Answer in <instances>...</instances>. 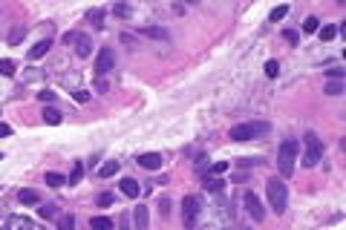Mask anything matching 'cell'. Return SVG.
Here are the masks:
<instances>
[{
    "mask_svg": "<svg viewBox=\"0 0 346 230\" xmlns=\"http://www.w3.org/2000/svg\"><path fill=\"white\" fill-rule=\"evenodd\" d=\"M81 176H84V164H81V161H75V167H72V176L67 178V184L75 187V184L81 181Z\"/></svg>",
    "mask_w": 346,
    "mask_h": 230,
    "instance_id": "cell-20",
    "label": "cell"
},
{
    "mask_svg": "<svg viewBox=\"0 0 346 230\" xmlns=\"http://www.w3.org/2000/svg\"><path fill=\"white\" fill-rule=\"evenodd\" d=\"M44 181H46L49 187H64V184H67V178H64L61 173H46Z\"/></svg>",
    "mask_w": 346,
    "mask_h": 230,
    "instance_id": "cell-21",
    "label": "cell"
},
{
    "mask_svg": "<svg viewBox=\"0 0 346 230\" xmlns=\"http://www.w3.org/2000/svg\"><path fill=\"white\" fill-rule=\"evenodd\" d=\"M136 164L144 170H159L162 164H165V156L162 152H142L139 159H136Z\"/></svg>",
    "mask_w": 346,
    "mask_h": 230,
    "instance_id": "cell-8",
    "label": "cell"
},
{
    "mask_svg": "<svg viewBox=\"0 0 346 230\" xmlns=\"http://www.w3.org/2000/svg\"><path fill=\"white\" fill-rule=\"evenodd\" d=\"M113 204V193H101L98 196V207H110Z\"/></svg>",
    "mask_w": 346,
    "mask_h": 230,
    "instance_id": "cell-35",
    "label": "cell"
},
{
    "mask_svg": "<svg viewBox=\"0 0 346 230\" xmlns=\"http://www.w3.org/2000/svg\"><path fill=\"white\" fill-rule=\"evenodd\" d=\"M283 37H286V41H289V44H294V46L300 44V35H297L294 29H286V32H283Z\"/></svg>",
    "mask_w": 346,
    "mask_h": 230,
    "instance_id": "cell-33",
    "label": "cell"
},
{
    "mask_svg": "<svg viewBox=\"0 0 346 230\" xmlns=\"http://www.w3.org/2000/svg\"><path fill=\"white\" fill-rule=\"evenodd\" d=\"M326 78H329V81H343V69L332 66V69H326Z\"/></svg>",
    "mask_w": 346,
    "mask_h": 230,
    "instance_id": "cell-32",
    "label": "cell"
},
{
    "mask_svg": "<svg viewBox=\"0 0 346 230\" xmlns=\"http://www.w3.org/2000/svg\"><path fill=\"white\" fill-rule=\"evenodd\" d=\"M41 115H44V121H46V124H49V127H58V124H61V121H64V115L58 112L55 106H44V112H41Z\"/></svg>",
    "mask_w": 346,
    "mask_h": 230,
    "instance_id": "cell-14",
    "label": "cell"
},
{
    "mask_svg": "<svg viewBox=\"0 0 346 230\" xmlns=\"http://www.w3.org/2000/svg\"><path fill=\"white\" fill-rule=\"evenodd\" d=\"M38 216H41V219H55V216H58V207H55V204H41V207H38Z\"/></svg>",
    "mask_w": 346,
    "mask_h": 230,
    "instance_id": "cell-22",
    "label": "cell"
},
{
    "mask_svg": "<svg viewBox=\"0 0 346 230\" xmlns=\"http://www.w3.org/2000/svg\"><path fill=\"white\" fill-rule=\"evenodd\" d=\"M320 32V37H323V41H332V37L337 35V26H323V29H318Z\"/></svg>",
    "mask_w": 346,
    "mask_h": 230,
    "instance_id": "cell-31",
    "label": "cell"
},
{
    "mask_svg": "<svg viewBox=\"0 0 346 230\" xmlns=\"http://www.w3.org/2000/svg\"><path fill=\"white\" fill-rule=\"evenodd\" d=\"M89 230H113V219L110 216H92L89 219Z\"/></svg>",
    "mask_w": 346,
    "mask_h": 230,
    "instance_id": "cell-15",
    "label": "cell"
},
{
    "mask_svg": "<svg viewBox=\"0 0 346 230\" xmlns=\"http://www.w3.org/2000/svg\"><path fill=\"white\" fill-rule=\"evenodd\" d=\"M75 101L87 104V101H89V92H87V89H78V92H75Z\"/></svg>",
    "mask_w": 346,
    "mask_h": 230,
    "instance_id": "cell-39",
    "label": "cell"
},
{
    "mask_svg": "<svg viewBox=\"0 0 346 230\" xmlns=\"http://www.w3.org/2000/svg\"><path fill=\"white\" fill-rule=\"evenodd\" d=\"M228 167H231V161H216V164H211L208 173H211V178H213V176H219V173H225Z\"/></svg>",
    "mask_w": 346,
    "mask_h": 230,
    "instance_id": "cell-27",
    "label": "cell"
},
{
    "mask_svg": "<svg viewBox=\"0 0 346 230\" xmlns=\"http://www.w3.org/2000/svg\"><path fill=\"white\" fill-rule=\"evenodd\" d=\"M6 135H12V127L0 121V138H6Z\"/></svg>",
    "mask_w": 346,
    "mask_h": 230,
    "instance_id": "cell-41",
    "label": "cell"
},
{
    "mask_svg": "<svg viewBox=\"0 0 346 230\" xmlns=\"http://www.w3.org/2000/svg\"><path fill=\"white\" fill-rule=\"evenodd\" d=\"M159 213H162V216H168V213H170V199H162V202H159Z\"/></svg>",
    "mask_w": 346,
    "mask_h": 230,
    "instance_id": "cell-38",
    "label": "cell"
},
{
    "mask_svg": "<svg viewBox=\"0 0 346 230\" xmlns=\"http://www.w3.org/2000/svg\"><path fill=\"white\" fill-rule=\"evenodd\" d=\"M0 75H6V78L15 75V61L12 58H0Z\"/></svg>",
    "mask_w": 346,
    "mask_h": 230,
    "instance_id": "cell-23",
    "label": "cell"
},
{
    "mask_svg": "<svg viewBox=\"0 0 346 230\" xmlns=\"http://www.w3.org/2000/svg\"><path fill=\"white\" fill-rule=\"evenodd\" d=\"M38 98H41L44 104H52V101H55V92H52V89H44V92H38Z\"/></svg>",
    "mask_w": 346,
    "mask_h": 230,
    "instance_id": "cell-34",
    "label": "cell"
},
{
    "mask_svg": "<svg viewBox=\"0 0 346 230\" xmlns=\"http://www.w3.org/2000/svg\"><path fill=\"white\" fill-rule=\"evenodd\" d=\"M18 230H32V221H29V219H18Z\"/></svg>",
    "mask_w": 346,
    "mask_h": 230,
    "instance_id": "cell-42",
    "label": "cell"
},
{
    "mask_svg": "<svg viewBox=\"0 0 346 230\" xmlns=\"http://www.w3.org/2000/svg\"><path fill=\"white\" fill-rule=\"evenodd\" d=\"M320 29V20L314 18V15H309V18H306V23H303V32H306V35H311V32H318Z\"/></svg>",
    "mask_w": 346,
    "mask_h": 230,
    "instance_id": "cell-24",
    "label": "cell"
},
{
    "mask_svg": "<svg viewBox=\"0 0 346 230\" xmlns=\"http://www.w3.org/2000/svg\"><path fill=\"white\" fill-rule=\"evenodd\" d=\"M75 55L78 58H89L92 55V41H89V35H81V32H75Z\"/></svg>",
    "mask_w": 346,
    "mask_h": 230,
    "instance_id": "cell-10",
    "label": "cell"
},
{
    "mask_svg": "<svg viewBox=\"0 0 346 230\" xmlns=\"http://www.w3.org/2000/svg\"><path fill=\"white\" fill-rule=\"evenodd\" d=\"M0 161H3V152H0Z\"/></svg>",
    "mask_w": 346,
    "mask_h": 230,
    "instance_id": "cell-43",
    "label": "cell"
},
{
    "mask_svg": "<svg viewBox=\"0 0 346 230\" xmlns=\"http://www.w3.org/2000/svg\"><path fill=\"white\" fill-rule=\"evenodd\" d=\"M205 190H208V193H222V190H225V181H222V178H208L205 176Z\"/></svg>",
    "mask_w": 346,
    "mask_h": 230,
    "instance_id": "cell-17",
    "label": "cell"
},
{
    "mask_svg": "<svg viewBox=\"0 0 346 230\" xmlns=\"http://www.w3.org/2000/svg\"><path fill=\"white\" fill-rule=\"evenodd\" d=\"M23 35H26V26H15V29H12V35H9V44L15 46V44H18V41H20Z\"/></svg>",
    "mask_w": 346,
    "mask_h": 230,
    "instance_id": "cell-29",
    "label": "cell"
},
{
    "mask_svg": "<svg viewBox=\"0 0 346 230\" xmlns=\"http://www.w3.org/2000/svg\"><path fill=\"white\" fill-rule=\"evenodd\" d=\"M58 230H75V216H61V221H58Z\"/></svg>",
    "mask_w": 346,
    "mask_h": 230,
    "instance_id": "cell-26",
    "label": "cell"
},
{
    "mask_svg": "<svg viewBox=\"0 0 346 230\" xmlns=\"http://www.w3.org/2000/svg\"><path fill=\"white\" fill-rule=\"evenodd\" d=\"M199 216H202V199L199 196H185V202H182V224H185V230H196Z\"/></svg>",
    "mask_w": 346,
    "mask_h": 230,
    "instance_id": "cell-4",
    "label": "cell"
},
{
    "mask_svg": "<svg viewBox=\"0 0 346 230\" xmlns=\"http://www.w3.org/2000/svg\"><path fill=\"white\" fill-rule=\"evenodd\" d=\"M87 20H89L96 29H101V26H104V12H101V9H89V12H87Z\"/></svg>",
    "mask_w": 346,
    "mask_h": 230,
    "instance_id": "cell-18",
    "label": "cell"
},
{
    "mask_svg": "<svg viewBox=\"0 0 346 230\" xmlns=\"http://www.w3.org/2000/svg\"><path fill=\"white\" fill-rule=\"evenodd\" d=\"M49 49H52V41H49V37H46V41H38V44L29 49V58H32V61H38V58H44Z\"/></svg>",
    "mask_w": 346,
    "mask_h": 230,
    "instance_id": "cell-13",
    "label": "cell"
},
{
    "mask_svg": "<svg viewBox=\"0 0 346 230\" xmlns=\"http://www.w3.org/2000/svg\"><path fill=\"white\" fill-rule=\"evenodd\" d=\"M118 230H133V227H130V219H127V216H121V219H118Z\"/></svg>",
    "mask_w": 346,
    "mask_h": 230,
    "instance_id": "cell-40",
    "label": "cell"
},
{
    "mask_svg": "<svg viewBox=\"0 0 346 230\" xmlns=\"http://www.w3.org/2000/svg\"><path fill=\"white\" fill-rule=\"evenodd\" d=\"M121 193L127 196V199H139V193H142V187H139V181L136 178H121Z\"/></svg>",
    "mask_w": 346,
    "mask_h": 230,
    "instance_id": "cell-11",
    "label": "cell"
},
{
    "mask_svg": "<svg viewBox=\"0 0 346 230\" xmlns=\"http://www.w3.org/2000/svg\"><path fill=\"white\" fill-rule=\"evenodd\" d=\"M266 75H268V78H277V75H280V63H277V61H268V63H266Z\"/></svg>",
    "mask_w": 346,
    "mask_h": 230,
    "instance_id": "cell-30",
    "label": "cell"
},
{
    "mask_svg": "<svg viewBox=\"0 0 346 230\" xmlns=\"http://www.w3.org/2000/svg\"><path fill=\"white\" fill-rule=\"evenodd\" d=\"M266 193H268L271 210H274L277 216H283L286 207H289V190H286V181H283V178H277V176H271L266 181Z\"/></svg>",
    "mask_w": 346,
    "mask_h": 230,
    "instance_id": "cell-3",
    "label": "cell"
},
{
    "mask_svg": "<svg viewBox=\"0 0 346 230\" xmlns=\"http://www.w3.org/2000/svg\"><path fill=\"white\" fill-rule=\"evenodd\" d=\"M113 69H115V52L110 49V46H101L98 55H96V75H98V81L104 78L107 72H113Z\"/></svg>",
    "mask_w": 346,
    "mask_h": 230,
    "instance_id": "cell-6",
    "label": "cell"
},
{
    "mask_svg": "<svg viewBox=\"0 0 346 230\" xmlns=\"http://www.w3.org/2000/svg\"><path fill=\"white\" fill-rule=\"evenodd\" d=\"M323 92H326V95H340V92H343V84H340V81H329Z\"/></svg>",
    "mask_w": 346,
    "mask_h": 230,
    "instance_id": "cell-25",
    "label": "cell"
},
{
    "mask_svg": "<svg viewBox=\"0 0 346 230\" xmlns=\"http://www.w3.org/2000/svg\"><path fill=\"white\" fill-rule=\"evenodd\" d=\"M113 15H115V18H127L130 9H127V6H113Z\"/></svg>",
    "mask_w": 346,
    "mask_h": 230,
    "instance_id": "cell-36",
    "label": "cell"
},
{
    "mask_svg": "<svg viewBox=\"0 0 346 230\" xmlns=\"http://www.w3.org/2000/svg\"><path fill=\"white\" fill-rule=\"evenodd\" d=\"M300 156V141L297 138H286L280 144V150H277V170H280V176L289 178L294 173V161Z\"/></svg>",
    "mask_w": 346,
    "mask_h": 230,
    "instance_id": "cell-1",
    "label": "cell"
},
{
    "mask_svg": "<svg viewBox=\"0 0 346 230\" xmlns=\"http://www.w3.org/2000/svg\"><path fill=\"white\" fill-rule=\"evenodd\" d=\"M118 170H121V164H118V161H107V164H101L98 176H101V178H110V176H115Z\"/></svg>",
    "mask_w": 346,
    "mask_h": 230,
    "instance_id": "cell-16",
    "label": "cell"
},
{
    "mask_svg": "<svg viewBox=\"0 0 346 230\" xmlns=\"http://www.w3.org/2000/svg\"><path fill=\"white\" fill-rule=\"evenodd\" d=\"M286 15H289V6L283 3V6H277V9L271 12V23H280V20H283Z\"/></svg>",
    "mask_w": 346,
    "mask_h": 230,
    "instance_id": "cell-28",
    "label": "cell"
},
{
    "mask_svg": "<svg viewBox=\"0 0 346 230\" xmlns=\"http://www.w3.org/2000/svg\"><path fill=\"white\" fill-rule=\"evenodd\" d=\"M268 130H271V124H268V121H245V124L231 127L228 138H231V141H254V138L268 135Z\"/></svg>",
    "mask_w": 346,
    "mask_h": 230,
    "instance_id": "cell-2",
    "label": "cell"
},
{
    "mask_svg": "<svg viewBox=\"0 0 346 230\" xmlns=\"http://www.w3.org/2000/svg\"><path fill=\"white\" fill-rule=\"evenodd\" d=\"M263 159H240V167H257Z\"/></svg>",
    "mask_w": 346,
    "mask_h": 230,
    "instance_id": "cell-37",
    "label": "cell"
},
{
    "mask_svg": "<svg viewBox=\"0 0 346 230\" xmlns=\"http://www.w3.org/2000/svg\"><path fill=\"white\" fill-rule=\"evenodd\" d=\"M142 35L156 37V41H168V32H165V29H159V26H144V29H142Z\"/></svg>",
    "mask_w": 346,
    "mask_h": 230,
    "instance_id": "cell-19",
    "label": "cell"
},
{
    "mask_svg": "<svg viewBox=\"0 0 346 230\" xmlns=\"http://www.w3.org/2000/svg\"><path fill=\"white\" fill-rule=\"evenodd\" d=\"M242 204H245V210H248V216H251L254 221H263V219H266L263 202H260V196L254 193V190H245V193H242Z\"/></svg>",
    "mask_w": 346,
    "mask_h": 230,
    "instance_id": "cell-7",
    "label": "cell"
},
{
    "mask_svg": "<svg viewBox=\"0 0 346 230\" xmlns=\"http://www.w3.org/2000/svg\"><path fill=\"white\" fill-rule=\"evenodd\" d=\"M133 230H150V213L144 204H139L133 210Z\"/></svg>",
    "mask_w": 346,
    "mask_h": 230,
    "instance_id": "cell-9",
    "label": "cell"
},
{
    "mask_svg": "<svg viewBox=\"0 0 346 230\" xmlns=\"http://www.w3.org/2000/svg\"><path fill=\"white\" fill-rule=\"evenodd\" d=\"M18 202L20 204H41V193H38V190H32V187H23V190H20L18 193Z\"/></svg>",
    "mask_w": 346,
    "mask_h": 230,
    "instance_id": "cell-12",
    "label": "cell"
},
{
    "mask_svg": "<svg viewBox=\"0 0 346 230\" xmlns=\"http://www.w3.org/2000/svg\"><path fill=\"white\" fill-rule=\"evenodd\" d=\"M303 147H306V152H303V167H314L320 161V156H323V144H320L318 133L303 135Z\"/></svg>",
    "mask_w": 346,
    "mask_h": 230,
    "instance_id": "cell-5",
    "label": "cell"
}]
</instances>
